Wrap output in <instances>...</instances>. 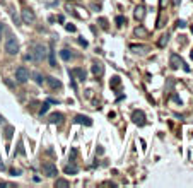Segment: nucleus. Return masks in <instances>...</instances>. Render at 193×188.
<instances>
[{"label":"nucleus","instance_id":"nucleus-1","mask_svg":"<svg viewBox=\"0 0 193 188\" xmlns=\"http://www.w3.org/2000/svg\"><path fill=\"white\" fill-rule=\"evenodd\" d=\"M5 51L9 55H17L19 53V43L12 34H9L7 40H5Z\"/></svg>","mask_w":193,"mask_h":188},{"label":"nucleus","instance_id":"nucleus-2","mask_svg":"<svg viewBox=\"0 0 193 188\" xmlns=\"http://www.w3.org/2000/svg\"><path fill=\"white\" fill-rule=\"evenodd\" d=\"M45 56H46V48H45L43 45H36L34 51H33V58H34L36 62H43Z\"/></svg>","mask_w":193,"mask_h":188},{"label":"nucleus","instance_id":"nucleus-3","mask_svg":"<svg viewBox=\"0 0 193 188\" xmlns=\"http://www.w3.org/2000/svg\"><path fill=\"white\" fill-rule=\"evenodd\" d=\"M29 79V72L24 67H19V69H15V80L19 84H24L26 80Z\"/></svg>","mask_w":193,"mask_h":188},{"label":"nucleus","instance_id":"nucleus-4","mask_svg":"<svg viewBox=\"0 0 193 188\" xmlns=\"http://www.w3.org/2000/svg\"><path fill=\"white\" fill-rule=\"evenodd\" d=\"M34 21H36L34 12H33L31 9H24V10H22V22H24V24H33Z\"/></svg>","mask_w":193,"mask_h":188},{"label":"nucleus","instance_id":"nucleus-5","mask_svg":"<svg viewBox=\"0 0 193 188\" xmlns=\"http://www.w3.org/2000/svg\"><path fill=\"white\" fill-rule=\"evenodd\" d=\"M43 173L46 174V176H50V178H53V176H56V174H58V171H56L55 164L46 162V164H43Z\"/></svg>","mask_w":193,"mask_h":188},{"label":"nucleus","instance_id":"nucleus-6","mask_svg":"<svg viewBox=\"0 0 193 188\" xmlns=\"http://www.w3.org/2000/svg\"><path fill=\"white\" fill-rule=\"evenodd\" d=\"M70 77H77L79 80H86V72H84V69H72L69 70Z\"/></svg>","mask_w":193,"mask_h":188},{"label":"nucleus","instance_id":"nucleus-7","mask_svg":"<svg viewBox=\"0 0 193 188\" xmlns=\"http://www.w3.org/2000/svg\"><path fill=\"white\" fill-rule=\"evenodd\" d=\"M132 120L137 123V125H144L145 123V115L142 111H133V115H132Z\"/></svg>","mask_w":193,"mask_h":188},{"label":"nucleus","instance_id":"nucleus-8","mask_svg":"<svg viewBox=\"0 0 193 188\" xmlns=\"http://www.w3.org/2000/svg\"><path fill=\"white\" fill-rule=\"evenodd\" d=\"M92 74L96 77H101L104 74V67H103V63L101 62H94L92 63Z\"/></svg>","mask_w":193,"mask_h":188},{"label":"nucleus","instance_id":"nucleus-9","mask_svg":"<svg viewBox=\"0 0 193 188\" xmlns=\"http://www.w3.org/2000/svg\"><path fill=\"white\" fill-rule=\"evenodd\" d=\"M75 121H77V123H84V125H87V127L92 125V120H91L89 116H84V115H79V116H75Z\"/></svg>","mask_w":193,"mask_h":188},{"label":"nucleus","instance_id":"nucleus-10","mask_svg":"<svg viewBox=\"0 0 193 188\" xmlns=\"http://www.w3.org/2000/svg\"><path fill=\"white\" fill-rule=\"evenodd\" d=\"M181 65H185L183 60H181L178 55H171V67L173 69H178V67H181Z\"/></svg>","mask_w":193,"mask_h":188},{"label":"nucleus","instance_id":"nucleus-11","mask_svg":"<svg viewBox=\"0 0 193 188\" xmlns=\"http://www.w3.org/2000/svg\"><path fill=\"white\" fill-rule=\"evenodd\" d=\"M50 121H51V123H62V121H63V115H62V113H53V115L50 116Z\"/></svg>","mask_w":193,"mask_h":188},{"label":"nucleus","instance_id":"nucleus-12","mask_svg":"<svg viewBox=\"0 0 193 188\" xmlns=\"http://www.w3.org/2000/svg\"><path fill=\"white\" fill-rule=\"evenodd\" d=\"M46 80H48V84L53 87V89H56V87H62V82H60L58 79H55V77H48Z\"/></svg>","mask_w":193,"mask_h":188},{"label":"nucleus","instance_id":"nucleus-13","mask_svg":"<svg viewBox=\"0 0 193 188\" xmlns=\"http://www.w3.org/2000/svg\"><path fill=\"white\" fill-rule=\"evenodd\" d=\"M144 15H145V10L142 5H138V7H135V17H137L138 21H142L144 19Z\"/></svg>","mask_w":193,"mask_h":188},{"label":"nucleus","instance_id":"nucleus-14","mask_svg":"<svg viewBox=\"0 0 193 188\" xmlns=\"http://www.w3.org/2000/svg\"><path fill=\"white\" fill-rule=\"evenodd\" d=\"M120 84H121V79H120V77H118V75H115V77H113V79H111V80H110V86H111V87H113V89H115V87H118Z\"/></svg>","mask_w":193,"mask_h":188},{"label":"nucleus","instance_id":"nucleus-15","mask_svg":"<svg viewBox=\"0 0 193 188\" xmlns=\"http://www.w3.org/2000/svg\"><path fill=\"white\" fill-rule=\"evenodd\" d=\"M65 173H67V174H75L77 173V168L74 166V164H67V166H65Z\"/></svg>","mask_w":193,"mask_h":188},{"label":"nucleus","instance_id":"nucleus-16","mask_svg":"<svg viewBox=\"0 0 193 188\" xmlns=\"http://www.w3.org/2000/svg\"><path fill=\"white\" fill-rule=\"evenodd\" d=\"M130 48L133 50V51H135V53H144L145 50H147V46H142V45H140V46H137V45H132Z\"/></svg>","mask_w":193,"mask_h":188},{"label":"nucleus","instance_id":"nucleus-17","mask_svg":"<svg viewBox=\"0 0 193 188\" xmlns=\"http://www.w3.org/2000/svg\"><path fill=\"white\" fill-rule=\"evenodd\" d=\"M60 56H62L63 60H70V58H72V53H70L69 50H62V51H60Z\"/></svg>","mask_w":193,"mask_h":188},{"label":"nucleus","instance_id":"nucleus-18","mask_svg":"<svg viewBox=\"0 0 193 188\" xmlns=\"http://www.w3.org/2000/svg\"><path fill=\"white\" fill-rule=\"evenodd\" d=\"M48 108H50V103H48V101H46V103H43V106L39 108V115L43 116L45 113H48Z\"/></svg>","mask_w":193,"mask_h":188},{"label":"nucleus","instance_id":"nucleus-19","mask_svg":"<svg viewBox=\"0 0 193 188\" xmlns=\"http://www.w3.org/2000/svg\"><path fill=\"white\" fill-rule=\"evenodd\" d=\"M167 41H169V34L166 33L164 36H161V40H159V46H164V45H166Z\"/></svg>","mask_w":193,"mask_h":188},{"label":"nucleus","instance_id":"nucleus-20","mask_svg":"<svg viewBox=\"0 0 193 188\" xmlns=\"http://www.w3.org/2000/svg\"><path fill=\"white\" fill-rule=\"evenodd\" d=\"M55 187H69V181H67V180H56L55 181Z\"/></svg>","mask_w":193,"mask_h":188},{"label":"nucleus","instance_id":"nucleus-21","mask_svg":"<svg viewBox=\"0 0 193 188\" xmlns=\"http://www.w3.org/2000/svg\"><path fill=\"white\" fill-rule=\"evenodd\" d=\"M115 22H116V24H118V26H123V24H125V22H126V19H125V17H123V15H118V17H116V19H115Z\"/></svg>","mask_w":193,"mask_h":188},{"label":"nucleus","instance_id":"nucleus-22","mask_svg":"<svg viewBox=\"0 0 193 188\" xmlns=\"http://www.w3.org/2000/svg\"><path fill=\"white\" fill-rule=\"evenodd\" d=\"M33 77H34L36 84H39V86L43 84V77H41V74H38V72H36V74H33Z\"/></svg>","mask_w":193,"mask_h":188},{"label":"nucleus","instance_id":"nucleus-23","mask_svg":"<svg viewBox=\"0 0 193 188\" xmlns=\"http://www.w3.org/2000/svg\"><path fill=\"white\" fill-rule=\"evenodd\" d=\"M135 34H137V36H145V34H147V31H145L144 28H137V29H135Z\"/></svg>","mask_w":193,"mask_h":188},{"label":"nucleus","instance_id":"nucleus-24","mask_svg":"<svg viewBox=\"0 0 193 188\" xmlns=\"http://www.w3.org/2000/svg\"><path fill=\"white\" fill-rule=\"evenodd\" d=\"M50 65H51V67H56L55 56H53V50H50Z\"/></svg>","mask_w":193,"mask_h":188},{"label":"nucleus","instance_id":"nucleus-25","mask_svg":"<svg viewBox=\"0 0 193 188\" xmlns=\"http://www.w3.org/2000/svg\"><path fill=\"white\" fill-rule=\"evenodd\" d=\"M65 28H67V31H70V33H75V26H74V24H67Z\"/></svg>","mask_w":193,"mask_h":188},{"label":"nucleus","instance_id":"nucleus-26","mask_svg":"<svg viewBox=\"0 0 193 188\" xmlns=\"http://www.w3.org/2000/svg\"><path fill=\"white\" fill-rule=\"evenodd\" d=\"M99 24H101V26H103L104 29L108 28V22H106V19H103V17H101V19H99Z\"/></svg>","mask_w":193,"mask_h":188},{"label":"nucleus","instance_id":"nucleus-27","mask_svg":"<svg viewBox=\"0 0 193 188\" xmlns=\"http://www.w3.org/2000/svg\"><path fill=\"white\" fill-rule=\"evenodd\" d=\"M176 24H178V28H185V26H186V22H185V21H178Z\"/></svg>","mask_w":193,"mask_h":188},{"label":"nucleus","instance_id":"nucleus-28","mask_svg":"<svg viewBox=\"0 0 193 188\" xmlns=\"http://www.w3.org/2000/svg\"><path fill=\"white\" fill-rule=\"evenodd\" d=\"M79 43H80V45H82V46H87V41H86V40H84V38H80V40H79Z\"/></svg>","mask_w":193,"mask_h":188},{"label":"nucleus","instance_id":"nucleus-29","mask_svg":"<svg viewBox=\"0 0 193 188\" xmlns=\"http://www.w3.org/2000/svg\"><path fill=\"white\" fill-rule=\"evenodd\" d=\"M10 173L14 174V176H17V174H21V171H19V169H12V171H10Z\"/></svg>","mask_w":193,"mask_h":188},{"label":"nucleus","instance_id":"nucleus-30","mask_svg":"<svg viewBox=\"0 0 193 188\" xmlns=\"http://www.w3.org/2000/svg\"><path fill=\"white\" fill-rule=\"evenodd\" d=\"M2 33H4V24L0 22V38H2Z\"/></svg>","mask_w":193,"mask_h":188},{"label":"nucleus","instance_id":"nucleus-31","mask_svg":"<svg viewBox=\"0 0 193 188\" xmlns=\"http://www.w3.org/2000/svg\"><path fill=\"white\" fill-rule=\"evenodd\" d=\"M166 4H167V0H161V7H164Z\"/></svg>","mask_w":193,"mask_h":188},{"label":"nucleus","instance_id":"nucleus-32","mask_svg":"<svg viewBox=\"0 0 193 188\" xmlns=\"http://www.w3.org/2000/svg\"><path fill=\"white\" fill-rule=\"evenodd\" d=\"M178 4H179V0H174V5H178Z\"/></svg>","mask_w":193,"mask_h":188},{"label":"nucleus","instance_id":"nucleus-33","mask_svg":"<svg viewBox=\"0 0 193 188\" xmlns=\"http://www.w3.org/2000/svg\"><path fill=\"white\" fill-rule=\"evenodd\" d=\"M2 121H4V116H2V115H0V123H2Z\"/></svg>","mask_w":193,"mask_h":188},{"label":"nucleus","instance_id":"nucleus-34","mask_svg":"<svg viewBox=\"0 0 193 188\" xmlns=\"http://www.w3.org/2000/svg\"><path fill=\"white\" fill-rule=\"evenodd\" d=\"M190 56H192V60H193V51H192V55H190Z\"/></svg>","mask_w":193,"mask_h":188},{"label":"nucleus","instance_id":"nucleus-35","mask_svg":"<svg viewBox=\"0 0 193 188\" xmlns=\"http://www.w3.org/2000/svg\"><path fill=\"white\" fill-rule=\"evenodd\" d=\"M192 33H193V26H192Z\"/></svg>","mask_w":193,"mask_h":188}]
</instances>
